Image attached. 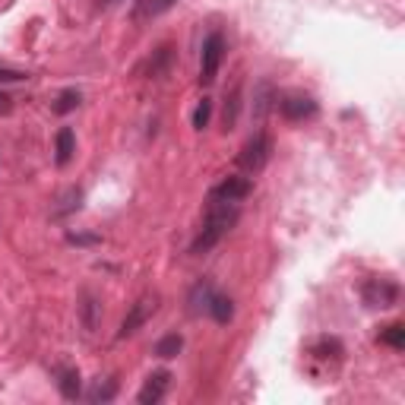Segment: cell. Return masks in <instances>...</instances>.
I'll return each mask as SVG.
<instances>
[{"label": "cell", "mask_w": 405, "mask_h": 405, "mask_svg": "<svg viewBox=\"0 0 405 405\" xmlns=\"http://www.w3.org/2000/svg\"><path fill=\"white\" fill-rule=\"evenodd\" d=\"M168 64H171V48H168V45H161V48L155 51V57L149 60V73H152V76H165Z\"/></svg>", "instance_id": "obj_18"}, {"label": "cell", "mask_w": 405, "mask_h": 405, "mask_svg": "<svg viewBox=\"0 0 405 405\" xmlns=\"http://www.w3.org/2000/svg\"><path fill=\"white\" fill-rule=\"evenodd\" d=\"M0 79H4V83H23V79H29V73L10 70V67H0Z\"/></svg>", "instance_id": "obj_22"}, {"label": "cell", "mask_w": 405, "mask_h": 405, "mask_svg": "<svg viewBox=\"0 0 405 405\" xmlns=\"http://www.w3.org/2000/svg\"><path fill=\"white\" fill-rule=\"evenodd\" d=\"M279 111L285 120H307L316 114V101L310 96H301V92H292V96L279 98Z\"/></svg>", "instance_id": "obj_7"}, {"label": "cell", "mask_w": 405, "mask_h": 405, "mask_svg": "<svg viewBox=\"0 0 405 405\" xmlns=\"http://www.w3.org/2000/svg\"><path fill=\"white\" fill-rule=\"evenodd\" d=\"M253 193V181L244 174H228L219 184L209 190V200H222V202H244Z\"/></svg>", "instance_id": "obj_4"}, {"label": "cell", "mask_w": 405, "mask_h": 405, "mask_svg": "<svg viewBox=\"0 0 405 405\" xmlns=\"http://www.w3.org/2000/svg\"><path fill=\"white\" fill-rule=\"evenodd\" d=\"M57 387L64 399H76L79 396V370L76 367H57Z\"/></svg>", "instance_id": "obj_11"}, {"label": "cell", "mask_w": 405, "mask_h": 405, "mask_svg": "<svg viewBox=\"0 0 405 405\" xmlns=\"http://www.w3.org/2000/svg\"><path fill=\"white\" fill-rule=\"evenodd\" d=\"M380 339L387 342L389 348H396V352H399V348H405V326H402V323H389V326L380 333Z\"/></svg>", "instance_id": "obj_17"}, {"label": "cell", "mask_w": 405, "mask_h": 405, "mask_svg": "<svg viewBox=\"0 0 405 405\" xmlns=\"http://www.w3.org/2000/svg\"><path fill=\"white\" fill-rule=\"evenodd\" d=\"M209 298H212V285L209 282H197V285L190 288V314H202V310L209 307Z\"/></svg>", "instance_id": "obj_13"}, {"label": "cell", "mask_w": 405, "mask_h": 405, "mask_svg": "<svg viewBox=\"0 0 405 405\" xmlns=\"http://www.w3.org/2000/svg\"><path fill=\"white\" fill-rule=\"evenodd\" d=\"M181 348H184V339H181L178 333H168V336H161V339L155 342V355L159 358H178Z\"/></svg>", "instance_id": "obj_14"}, {"label": "cell", "mask_w": 405, "mask_h": 405, "mask_svg": "<svg viewBox=\"0 0 405 405\" xmlns=\"http://www.w3.org/2000/svg\"><path fill=\"white\" fill-rule=\"evenodd\" d=\"M209 314H212V320L215 323H232V316H234V301L232 298H225V295H215L212 292V298H209Z\"/></svg>", "instance_id": "obj_12"}, {"label": "cell", "mask_w": 405, "mask_h": 405, "mask_svg": "<svg viewBox=\"0 0 405 405\" xmlns=\"http://www.w3.org/2000/svg\"><path fill=\"white\" fill-rule=\"evenodd\" d=\"M155 307H159V304H155V298H149V295H146V298H139V301L130 307V314L124 316V323H120V329H118V339H127V336H133V333H137V329L143 326V323H146V320H149V316L155 314Z\"/></svg>", "instance_id": "obj_6"}, {"label": "cell", "mask_w": 405, "mask_h": 405, "mask_svg": "<svg viewBox=\"0 0 405 405\" xmlns=\"http://www.w3.org/2000/svg\"><path fill=\"white\" fill-rule=\"evenodd\" d=\"M54 152H57L54 159H57L60 168L73 161V152H76V137H73L70 127H60V130H57V146H54Z\"/></svg>", "instance_id": "obj_10"}, {"label": "cell", "mask_w": 405, "mask_h": 405, "mask_svg": "<svg viewBox=\"0 0 405 405\" xmlns=\"http://www.w3.org/2000/svg\"><path fill=\"white\" fill-rule=\"evenodd\" d=\"M269 155H273V139H269V133H253L251 139L244 143V149L238 152V168H244L247 174H256L266 168Z\"/></svg>", "instance_id": "obj_3"}, {"label": "cell", "mask_w": 405, "mask_h": 405, "mask_svg": "<svg viewBox=\"0 0 405 405\" xmlns=\"http://www.w3.org/2000/svg\"><path fill=\"white\" fill-rule=\"evenodd\" d=\"M174 4H178V0H137V4H133V10H130V19L137 25H143V23H149V19L161 16L165 10H171Z\"/></svg>", "instance_id": "obj_9"}, {"label": "cell", "mask_w": 405, "mask_h": 405, "mask_svg": "<svg viewBox=\"0 0 405 405\" xmlns=\"http://www.w3.org/2000/svg\"><path fill=\"white\" fill-rule=\"evenodd\" d=\"M241 219V209L238 202H222V200H209V209H206V222H202L197 241L190 244V253H206L238 225Z\"/></svg>", "instance_id": "obj_1"}, {"label": "cell", "mask_w": 405, "mask_h": 405, "mask_svg": "<svg viewBox=\"0 0 405 405\" xmlns=\"http://www.w3.org/2000/svg\"><path fill=\"white\" fill-rule=\"evenodd\" d=\"M364 304L367 307H393L396 301H399V285L389 279H380V275H374V279L364 282Z\"/></svg>", "instance_id": "obj_5"}, {"label": "cell", "mask_w": 405, "mask_h": 405, "mask_svg": "<svg viewBox=\"0 0 405 405\" xmlns=\"http://www.w3.org/2000/svg\"><path fill=\"white\" fill-rule=\"evenodd\" d=\"M168 387H171V374H168V370H155V374L146 377V383H143V389H139L137 402L139 405L161 402V399H165V393H168Z\"/></svg>", "instance_id": "obj_8"}, {"label": "cell", "mask_w": 405, "mask_h": 405, "mask_svg": "<svg viewBox=\"0 0 405 405\" xmlns=\"http://www.w3.org/2000/svg\"><path fill=\"white\" fill-rule=\"evenodd\" d=\"M67 241L70 244H98L96 234H67Z\"/></svg>", "instance_id": "obj_23"}, {"label": "cell", "mask_w": 405, "mask_h": 405, "mask_svg": "<svg viewBox=\"0 0 405 405\" xmlns=\"http://www.w3.org/2000/svg\"><path fill=\"white\" fill-rule=\"evenodd\" d=\"M114 393H118V383H108V387H98L92 389V402H108V399H114Z\"/></svg>", "instance_id": "obj_21"}, {"label": "cell", "mask_w": 405, "mask_h": 405, "mask_svg": "<svg viewBox=\"0 0 405 405\" xmlns=\"http://www.w3.org/2000/svg\"><path fill=\"white\" fill-rule=\"evenodd\" d=\"M10 111H13V98L6 92H0V118H6Z\"/></svg>", "instance_id": "obj_24"}, {"label": "cell", "mask_w": 405, "mask_h": 405, "mask_svg": "<svg viewBox=\"0 0 405 405\" xmlns=\"http://www.w3.org/2000/svg\"><path fill=\"white\" fill-rule=\"evenodd\" d=\"M238 111H241V89L234 86L232 89V96H228V101H225V130H232L234 124H238Z\"/></svg>", "instance_id": "obj_16"}, {"label": "cell", "mask_w": 405, "mask_h": 405, "mask_svg": "<svg viewBox=\"0 0 405 405\" xmlns=\"http://www.w3.org/2000/svg\"><path fill=\"white\" fill-rule=\"evenodd\" d=\"M79 101H83V96H79L76 89H64L57 96V101H54V111H57V114H70V111H76V108H79Z\"/></svg>", "instance_id": "obj_15"}, {"label": "cell", "mask_w": 405, "mask_h": 405, "mask_svg": "<svg viewBox=\"0 0 405 405\" xmlns=\"http://www.w3.org/2000/svg\"><path fill=\"white\" fill-rule=\"evenodd\" d=\"M83 323H86L89 333H96V326H98V304H96L92 295H83Z\"/></svg>", "instance_id": "obj_19"}, {"label": "cell", "mask_w": 405, "mask_h": 405, "mask_svg": "<svg viewBox=\"0 0 405 405\" xmlns=\"http://www.w3.org/2000/svg\"><path fill=\"white\" fill-rule=\"evenodd\" d=\"M209 118H212V101L202 98L200 105H197V111H193V127H197V130H206Z\"/></svg>", "instance_id": "obj_20"}, {"label": "cell", "mask_w": 405, "mask_h": 405, "mask_svg": "<svg viewBox=\"0 0 405 405\" xmlns=\"http://www.w3.org/2000/svg\"><path fill=\"white\" fill-rule=\"evenodd\" d=\"M222 57H225V38H222V32H209L206 42H202V51H200V86L215 83Z\"/></svg>", "instance_id": "obj_2"}]
</instances>
